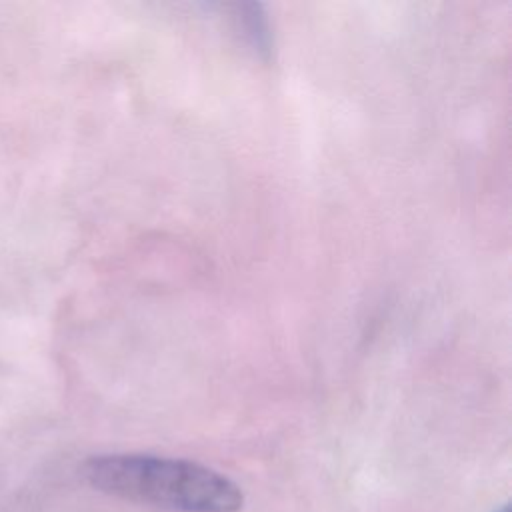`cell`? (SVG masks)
Returning <instances> with one entry per match:
<instances>
[{
    "instance_id": "obj_3",
    "label": "cell",
    "mask_w": 512,
    "mask_h": 512,
    "mask_svg": "<svg viewBox=\"0 0 512 512\" xmlns=\"http://www.w3.org/2000/svg\"><path fill=\"white\" fill-rule=\"evenodd\" d=\"M494 512H510V506L508 504H504V506H500L498 510H494Z\"/></svg>"
},
{
    "instance_id": "obj_2",
    "label": "cell",
    "mask_w": 512,
    "mask_h": 512,
    "mask_svg": "<svg viewBox=\"0 0 512 512\" xmlns=\"http://www.w3.org/2000/svg\"><path fill=\"white\" fill-rule=\"evenodd\" d=\"M234 20L242 30V36L252 44L254 50L268 54L270 52V26L260 4H238L234 6Z\"/></svg>"
},
{
    "instance_id": "obj_1",
    "label": "cell",
    "mask_w": 512,
    "mask_h": 512,
    "mask_svg": "<svg viewBox=\"0 0 512 512\" xmlns=\"http://www.w3.org/2000/svg\"><path fill=\"white\" fill-rule=\"evenodd\" d=\"M82 474L104 494L170 512H240L244 506V494L234 480L184 458L100 454L84 462Z\"/></svg>"
}]
</instances>
